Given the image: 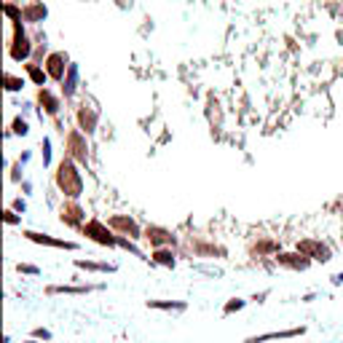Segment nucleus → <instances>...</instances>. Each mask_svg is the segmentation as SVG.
Listing matches in <instances>:
<instances>
[{
	"label": "nucleus",
	"instance_id": "a878e982",
	"mask_svg": "<svg viewBox=\"0 0 343 343\" xmlns=\"http://www.w3.org/2000/svg\"><path fill=\"white\" fill-rule=\"evenodd\" d=\"M239 309H244V300H239V298H236V300H231V303L226 306V314H231V311H239Z\"/></svg>",
	"mask_w": 343,
	"mask_h": 343
},
{
	"label": "nucleus",
	"instance_id": "423d86ee",
	"mask_svg": "<svg viewBox=\"0 0 343 343\" xmlns=\"http://www.w3.org/2000/svg\"><path fill=\"white\" fill-rule=\"evenodd\" d=\"M86 134L80 132V129H75V132L67 134V156L73 161H86Z\"/></svg>",
	"mask_w": 343,
	"mask_h": 343
},
{
	"label": "nucleus",
	"instance_id": "f8f14e48",
	"mask_svg": "<svg viewBox=\"0 0 343 343\" xmlns=\"http://www.w3.org/2000/svg\"><path fill=\"white\" fill-rule=\"evenodd\" d=\"M25 236L35 244H49V247H59V250H75L73 241H65V239H54L49 233H35V231H25Z\"/></svg>",
	"mask_w": 343,
	"mask_h": 343
},
{
	"label": "nucleus",
	"instance_id": "2f4dec72",
	"mask_svg": "<svg viewBox=\"0 0 343 343\" xmlns=\"http://www.w3.org/2000/svg\"><path fill=\"white\" fill-rule=\"evenodd\" d=\"M14 209H19V212H25V209H27V204H25V201H22V198H16V201H14Z\"/></svg>",
	"mask_w": 343,
	"mask_h": 343
},
{
	"label": "nucleus",
	"instance_id": "f03ea898",
	"mask_svg": "<svg viewBox=\"0 0 343 343\" xmlns=\"http://www.w3.org/2000/svg\"><path fill=\"white\" fill-rule=\"evenodd\" d=\"M32 54V43H30V35L25 32L22 22H14V35H11V46H8V56L14 62H27Z\"/></svg>",
	"mask_w": 343,
	"mask_h": 343
},
{
	"label": "nucleus",
	"instance_id": "cd10ccee",
	"mask_svg": "<svg viewBox=\"0 0 343 343\" xmlns=\"http://www.w3.org/2000/svg\"><path fill=\"white\" fill-rule=\"evenodd\" d=\"M89 287H51V292H86Z\"/></svg>",
	"mask_w": 343,
	"mask_h": 343
},
{
	"label": "nucleus",
	"instance_id": "c756f323",
	"mask_svg": "<svg viewBox=\"0 0 343 343\" xmlns=\"http://www.w3.org/2000/svg\"><path fill=\"white\" fill-rule=\"evenodd\" d=\"M35 338H43V340H49V338H51V333H49V330H43V327H38V330H35Z\"/></svg>",
	"mask_w": 343,
	"mask_h": 343
},
{
	"label": "nucleus",
	"instance_id": "bb28decb",
	"mask_svg": "<svg viewBox=\"0 0 343 343\" xmlns=\"http://www.w3.org/2000/svg\"><path fill=\"white\" fill-rule=\"evenodd\" d=\"M51 143H49V139H43V164H46V167H49V161H51Z\"/></svg>",
	"mask_w": 343,
	"mask_h": 343
},
{
	"label": "nucleus",
	"instance_id": "f257e3e1",
	"mask_svg": "<svg viewBox=\"0 0 343 343\" xmlns=\"http://www.w3.org/2000/svg\"><path fill=\"white\" fill-rule=\"evenodd\" d=\"M54 180H56V188H59V191H62L67 198H78L80 193H84V177H80L75 161L70 158V156H65L62 161H59Z\"/></svg>",
	"mask_w": 343,
	"mask_h": 343
},
{
	"label": "nucleus",
	"instance_id": "4be33fe9",
	"mask_svg": "<svg viewBox=\"0 0 343 343\" xmlns=\"http://www.w3.org/2000/svg\"><path fill=\"white\" fill-rule=\"evenodd\" d=\"M153 309H177V311H183L185 309V303H164V300H150Z\"/></svg>",
	"mask_w": 343,
	"mask_h": 343
},
{
	"label": "nucleus",
	"instance_id": "6ab92c4d",
	"mask_svg": "<svg viewBox=\"0 0 343 343\" xmlns=\"http://www.w3.org/2000/svg\"><path fill=\"white\" fill-rule=\"evenodd\" d=\"M6 89L8 91H22L25 89V78H16L14 73H6Z\"/></svg>",
	"mask_w": 343,
	"mask_h": 343
},
{
	"label": "nucleus",
	"instance_id": "72a5a7b5",
	"mask_svg": "<svg viewBox=\"0 0 343 343\" xmlns=\"http://www.w3.org/2000/svg\"><path fill=\"white\" fill-rule=\"evenodd\" d=\"M27 343H35V340H27Z\"/></svg>",
	"mask_w": 343,
	"mask_h": 343
},
{
	"label": "nucleus",
	"instance_id": "1a4fd4ad",
	"mask_svg": "<svg viewBox=\"0 0 343 343\" xmlns=\"http://www.w3.org/2000/svg\"><path fill=\"white\" fill-rule=\"evenodd\" d=\"M145 239L150 241L153 250H161V247H172V244H174L172 231L161 228V226H148V228H145Z\"/></svg>",
	"mask_w": 343,
	"mask_h": 343
},
{
	"label": "nucleus",
	"instance_id": "aec40b11",
	"mask_svg": "<svg viewBox=\"0 0 343 343\" xmlns=\"http://www.w3.org/2000/svg\"><path fill=\"white\" fill-rule=\"evenodd\" d=\"M3 11H6V16L11 19V22H22L25 16H22V8L19 6H14V3H6L3 6Z\"/></svg>",
	"mask_w": 343,
	"mask_h": 343
},
{
	"label": "nucleus",
	"instance_id": "c85d7f7f",
	"mask_svg": "<svg viewBox=\"0 0 343 343\" xmlns=\"http://www.w3.org/2000/svg\"><path fill=\"white\" fill-rule=\"evenodd\" d=\"M255 250H257V252H274L276 244H274V241H263V244H257Z\"/></svg>",
	"mask_w": 343,
	"mask_h": 343
},
{
	"label": "nucleus",
	"instance_id": "f3484780",
	"mask_svg": "<svg viewBox=\"0 0 343 343\" xmlns=\"http://www.w3.org/2000/svg\"><path fill=\"white\" fill-rule=\"evenodd\" d=\"M27 75L35 86H46V78H49L46 67H38V65H27Z\"/></svg>",
	"mask_w": 343,
	"mask_h": 343
},
{
	"label": "nucleus",
	"instance_id": "ddd939ff",
	"mask_svg": "<svg viewBox=\"0 0 343 343\" xmlns=\"http://www.w3.org/2000/svg\"><path fill=\"white\" fill-rule=\"evenodd\" d=\"M22 16H25V22L38 25V22H43L46 16H49V8H46L41 0H32V3H27L25 8H22Z\"/></svg>",
	"mask_w": 343,
	"mask_h": 343
},
{
	"label": "nucleus",
	"instance_id": "20e7f679",
	"mask_svg": "<svg viewBox=\"0 0 343 343\" xmlns=\"http://www.w3.org/2000/svg\"><path fill=\"white\" fill-rule=\"evenodd\" d=\"M295 250L303 252L306 257H311V260H319V263H327V260H333V250H330L325 241H319V239H300Z\"/></svg>",
	"mask_w": 343,
	"mask_h": 343
},
{
	"label": "nucleus",
	"instance_id": "5701e85b",
	"mask_svg": "<svg viewBox=\"0 0 343 343\" xmlns=\"http://www.w3.org/2000/svg\"><path fill=\"white\" fill-rule=\"evenodd\" d=\"M118 247H124V250H129V252H134L137 257H143V252H139V250H137V247H134L132 241H129V239H124V236H118Z\"/></svg>",
	"mask_w": 343,
	"mask_h": 343
},
{
	"label": "nucleus",
	"instance_id": "412c9836",
	"mask_svg": "<svg viewBox=\"0 0 343 343\" xmlns=\"http://www.w3.org/2000/svg\"><path fill=\"white\" fill-rule=\"evenodd\" d=\"M78 268H89V271H113V266H105V263H89V260H75Z\"/></svg>",
	"mask_w": 343,
	"mask_h": 343
},
{
	"label": "nucleus",
	"instance_id": "393cba45",
	"mask_svg": "<svg viewBox=\"0 0 343 343\" xmlns=\"http://www.w3.org/2000/svg\"><path fill=\"white\" fill-rule=\"evenodd\" d=\"M6 223H8V226H16V223H19V215H16V212L14 209H6Z\"/></svg>",
	"mask_w": 343,
	"mask_h": 343
},
{
	"label": "nucleus",
	"instance_id": "39448f33",
	"mask_svg": "<svg viewBox=\"0 0 343 343\" xmlns=\"http://www.w3.org/2000/svg\"><path fill=\"white\" fill-rule=\"evenodd\" d=\"M43 67H46V73H49L51 80H59V84H62L65 75H67V67H70L67 54H65V51H51L49 56H46Z\"/></svg>",
	"mask_w": 343,
	"mask_h": 343
},
{
	"label": "nucleus",
	"instance_id": "9d476101",
	"mask_svg": "<svg viewBox=\"0 0 343 343\" xmlns=\"http://www.w3.org/2000/svg\"><path fill=\"white\" fill-rule=\"evenodd\" d=\"M276 263L285 266V268H292V271H306L311 266V257H306L303 252H276Z\"/></svg>",
	"mask_w": 343,
	"mask_h": 343
},
{
	"label": "nucleus",
	"instance_id": "9b49d317",
	"mask_svg": "<svg viewBox=\"0 0 343 343\" xmlns=\"http://www.w3.org/2000/svg\"><path fill=\"white\" fill-rule=\"evenodd\" d=\"M110 228L118 231V233H129V239H137L139 236V226L132 220V217H126V215H113L110 220Z\"/></svg>",
	"mask_w": 343,
	"mask_h": 343
},
{
	"label": "nucleus",
	"instance_id": "2eb2a0df",
	"mask_svg": "<svg viewBox=\"0 0 343 343\" xmlns=\"http://www.w3.org/2000/svg\"><path fill=\"white\" fill-rule=\"evenodd\" d=\"M153 263L158 266H167V268H174V252L169 250V247H161V250H153Z\"/></svg>",
	"mask_w": 343,
	"mask_h": 343
},
{
	"label": "nucleus",
	"instance_id": "0eeeda50",
	"mask_svg": "<svg viewBox=\"0 0 343 343\" xmlns=\"http://www.w3.org/2000/svg\"><path fill=\"white\" fill-rule=\"evenodd\" d=\"M75 118H78V129L84 134H91L99 124V113H97V108H91V105H80Z\"/></svg>",
	"mask_w": 343,
	"mask_h": 343
},
{
	"label": "nucleus",
	"instance_id": "473e14b6",
	"mask_svg": "<svg viewBox=\"0 0 343 343\" xmlns=\"http://www.w3.org/2000/svg\"><path fill=\"white\" fill-rule=\"evenodd\" d=\"M333 281H335V285H343V271H340V274H335V276H333Z\"/></svg>",
	"mask_w": 343,
	"mask_h": 343
},
{
	"label": "nucleus",
	"instance_id": "a211bd4d",
	"mask_svg": "<svg viewBox=\"0 0 343 343\" xmlns=\"http://www.w3.org/2000/svg\"><path fill=\"white\" fill-rule=\"evenodd\" d=\"M300 333H303V327L300 330H285V333H266V335L250 338L247 343H263V340H271V338H295V335H300Z\"/></svg>",
	"mask_w": 343,
	"mask_h": 343
},
{
	"label": "nucleus",
	"instance_id": "7ed1b4c3",
	"mask_svg": "<svg viewBox=\"0 0 343 343\" xmlns=\"http://www.w3.org/2000/svg\"><path fill=\"white\" fill-rule=\"evenodd\" d=\"M84 233L89 236L91 241H97L102 247H118V236L105 226L102 220H89L86 226H84Z\"/></svg>",
	"mask_w": 343,
	"mask_h": 343
},
{
	"label": "nucleus",
	"instance_id": "4468645a",
	"mask_svg": "<svg viewBox=\"0 0 343 343\" xmlns=\"http://www.w3.org/2000/svg\"><path fill=\"white\" fill-rule=\"evenodd\" d=\"M38 105H41V110L46 115H56L59 113V97L51 94L46 86H41V91H38Z\"/></svg>",
	"mask_w": 343,
	"mask_h": 343
},
{
	"label": "nucleus",
	"instance_id": "b1692460",
	"mask_svg": "<svg viewBox=\"0 0 343 343\" xmlns=\"http://www.w3.org/2000/svg\"><path fill=\"white\" fill-rule=\"evenodd\" d=\"M27 132H30V129H27V121H25V118H16V121H14V134L25 137Z\"/></svg>",
	"mask_w": 343,
	"mask_h": 343
},
{
	"label": "nucleus",
	"instance_id": "7c9ffc66",
	"mask_svg": "<svg viewBox=\"0 0 343 343\" xmlns=\"http://www.w3.org/2000/svg\"><path fill=\"white\" fill-rule=\"evenodd\" d=\"M19 271H22V274H41L35 266H19Z\"/></svg>",
	"mask_w": 343,
	"mask_h": 343
},
{
	"label": "nucleus",
	"instance_id": "6e6552de",
	"mask_svg": "<svg viewBox=\"0 0 343 343\" xmlns=\"http://www.w3.org/2000/svg\"><path fill=\"white\" fill-rule=\"evenodd\" d=\"M84 217H86V215H84V209H80V204H78L75 198H70L67 204H62V212H59V220H62V223L78 228V226H86Z\"/></svg>",
	"mask_w": 343,
	"mask_h": 343
},
{
	"label": "nucleus",
	"instance_id": "f704fd0d",
	"mask_svg": "<svg viewBox=\"0 0 343 343\" xmlns=\"http://www.w3.org/2000/svg\"><path fill=\"white\" fill-rule=\"evenodd\" d=\"M340 239H343V236H340Z\"/></svg>",
	"mask_w": 343,
	"mask_h": 343
},
{
	"label": "nucleus",
	"instance_id": "dca6fc26",
	"mask_svg": "<svg viewBox=\"0 0 343 343\" xmlns=\"http://www.w3.org/2000/svg\"><path fill=\"white\" fill-rule=\"evenodd\" d=\"M62 84H65V86H62V89H65V97H73L75 89H78V86H75V84H78V67H75V65L67 67V75H65Z\"/></svg>",
	"mask_w": 343,
	"mask_h": 343
}]
</instances>
